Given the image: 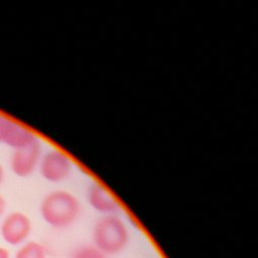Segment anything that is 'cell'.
<instances>
[{
	"label": "cell",
	"instance_id": "6da1fadb",
	"mask_svg": "<svg viewBox=\"0 0 258 258\" xmlns=\"http://www.w3.org/2000/svg\"><path fill=\"white\" fill-rule=\"evenodd\" d=\"M81 213L79 199L71 191L55 189L48 192L40 204L42 219L56 229L67 228L75 223Z\"/></svg>",
	"mask_w": 258,
	"mask_h": 258
},
{
	"label": "cell",
	"instance_id": "7a4b0ae2",
	"mask_svg": "<svg viewBox=\"0 0 258 258\" xmlns=\"http://www.w3.org/2000/svg\"><path fill=\"white\" fill-rule=\"evenodd\" d=\"M129 233L126 224L116 215L100 218L93 228L95 247L104 254L121 252L128 243Z\"/></svg>",
	"mask_w": 258,
	"mask_h": 258
},
{
	"label": "cell",
	"instance_id": "3957f363",
	"mask_svg": "<svg viewBox=\"0 0 258 258\" xmlns=\"http://www.w3.org/2000/svg\"><path fill=\"white\" fill-rule=\"evenodd\" d=\"M37 169L45 180L60 182L71 175L73 159L66 151L59 148H51L42 152Z\"/></svg>",
	"mask_w": 258,
	"mask_h": 258
},
{
	"label": "cell",
	"instance_id": "277c9868",
	"mask_svg": "<svg viewBox=\"0 0 258 258\" xmlns=\"http://www.w3.org/2000/svg\"><path fill=\"white\" fill-rule=\"evenodd\" d=\"M38 138L28 127L15 120L0 114V143L5 144L13 150L27 146Z\"/></svg>",
	"mask_w": 258,
	"mask_h": 258
},
{
	"label": "cell",
	"instance_id": "5b68a950",
	"mask_svg": "<svg viewBox=\"0 0 258 258\" xmlns=\"http://www.w3.org/2000/svg\"><path fill=\"white\" fill-rule=\"evenodd\" d=\"M42 149L39 141L13 150L10 158V168L19 177H27L32 174L39 165Z\"/></svg>",
	"mask_w": 258,
	"mask_h": 258
},
{
	"label": "cell",
	"instance_id": "8992f818",
	"mask_svg": "<svg viewBox=\"0 0 258 258\" xmlns=\"http://www.w3.org/2000/svg\"><path fill=\"white\" fill-rule=\"evenodd\" d=\"M30 232V219L20 212L9 214L1 225V235L3 239L11 245L22 243L29 236Z\"/></svg>",
	"mask_w": 258,
	"mask_h": 258
},
{
	"label": "cell",
	"instance_id": "52a82bcc",
	"mask_svg": "<svg viewBox=\"0 0 258 258\" xmlns=\"http://www.w3.org/2000/svg\"><path fill=\"white\" fill-rule=\"evenodd\" d=\"M87 201L96 212L104 216L115 215L119 210V204L115 197L105 185L97 181L88 187Z\"/></svg>",
	"mask_w": 258,
	"mask_h": 258
},
{
	"label": "cell",
	"instance_id": "ba28073f",
	"mask_svg": "<svg viewBox=\"0 0 258 258\" xmlns=\"http://www.w3.org/2000/svg\"><path fill=\"white\" fill-rule=\"evenodd\" d=\"M15 258H45L44 248L39 243L29 242L17 252Z\"/></svg>",
	"mask_w": 258,
	"mask_h": 258
},
{
	"label": "cell",
	"instance_id": "9c48e42d",
	"mask_svg": "<svg viewBox=\"0 0 258 258\" xmlns=\"http://www.w3.org/2000/svg\"><path fill=\"white\" fill-rule=\"evenodd\" d=\"M74 258H106V256L96 247L87 246L79 249Z\"/></svg>",
	"mask_w": 258,
	"mask_h": 258
},
{
	"label": "cell",
	"instance_id": "30bf717a",
	"mask_svg": "<svg viewBox=\"0 0 258 258\" xmlns=\"http://www.w3.org/2000/svg\"><path fill=\"white\" fill-rule=\"evenodd\" d=\"M5 208H6V202H5L4 198H3L2 196H0V218H1L2 215L4 214Z\"/></svg>",
	"mask_w": 258,
	"mask_h": 258
},
{
	"label": "cell",
	"instance_id": "8fae6325",
	"mask_svg": "<svg viewBox=\"0 0 258 258\" xmlns=\"http://www.w3.org/2000/svg\"><path fill=\"white\" fill-rule=\"evenodd\" d=\"M0 258H9L8 251L3 247H0Z\"/></svg>",
	"mask_w": 258,
	"mask_h": 258
},
{
	"label": "cell",
	"instance_id": "7c38bea8",
	"mask_svg": "<svg viewBox=\"0 0 258 258\" xmlns=\"http://www.w3.org/2000/svg\"><path fill=\"white\" fill-rule=\"evenodd\" d=\"M4 169H3V167H2V165H1V163H0V184L2 183V181H3V179H4Z\"/></svg>",
	"mask_w": 258,
	"mask_h": 258
}]
</instances>
